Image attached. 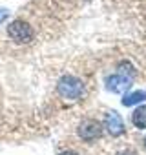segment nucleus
Instances as JSON below:
<instances>
[{"instance_id":"nucleus-1","label":"nucleus","mask_w":146,"mask_h":155,"mask_svg":"<svg viewBox=\"0 0 146 155\" xmlns=\"http://www.w3.org/2000/svg\"><path fill=\"white\" fill-rule=\"evenodd\" d=\"M57 93L66 101H79L84 93V82L75 75H64L57 82Z\"/></svg>"},{"instance_id":"nucleus-2","label":"nucleus","mask_w":146,"mask_h":155,"mask_svg":"<svg viewBox=\"0 0 146 155\" xmlns=\"http://www.w3.org/2000/svg\"><path fill=\"white\" fill-rule=\"evenodd\" d=\"M8 35H9L15 42H20V44L33 40V29H31V26H29L28 22H24V20H13V22L8 26Z\"/></svg>"},{"instance_id":"nucleus-3","label":"nucleus","mask_w":146,"mask_h":155,"mask_svg":"<svg viewBox=\"0 0 146 155\" xmlns=\"http://www.w3.org/2000/svg\"><path fill=\"white\" fill-rule=\"evenodd\" d=\"M79 137L81 139H84V140H95V139H99L101 135H102V126H101V122L99 120H93V119H86V120H82L81 122V126H79Z\"/></svg>"},{"instance_id":"nucleus-4","label":"nucleus","mask_w":146,"mask_h":155,"mask_svg":"<svg viewBox=\"0 0 146 155\" xmlns=\"http://www.w3.org/2000/svg\"><path fill=\"white\" fill-rule=\"evenodd\" d=\"M102 126L106 128V131L111 135V137H119V135H122L124 133V122H122V117L117 113V111H108L106 115H104V122H102Z\"/></svg>"},{"instance_id":"nucleus-5","label":"nucleus","mask_w":146,"mask_h":155,"mask_svg":"<svg viewBox=\"0 0 146 155\" xmlns=\"http://www.w3.org/2000/svg\"><path fill=\"white\" fill-rule=\"evenodd\" d=\"M130 86H131V79L122 75V73H115V75L106 79V88L111 93H124V91L130 90Z\"/></svg>"},{"instance_id":"nucleus-6","label":"nucleus","mask_w":146,"mask_h":155,"mask_svg":"<svg viewBox=\"0 0 146 155\" xmlns=\"http://www.w3.org/2000/svg\"><path fill=\"white\" fill-rule=\"evenodd\" d=\"M131 122L135 128L139 130H144L146 128V104L144 106H139L133 113H131Z\"/></svg>"},{"instance_id":"nucleus-7","label":"nucleus","mask_w":146,"mask_h":155,"mask_svg":"<svg viewBox=\"0 0 146 155\" xmlns=\"http://www.w3.org/2000/svg\"><path fill=\"white\" fill-rule=\"evenodd\" d=\"M142 101H146V91H131L122 99V106H133V104H141Z\"/></svg>"},{"instance_id":"nucleus-8","label":"nucleus","mask_w":146,"mask_h":155,"mask_svg":"<svg viewBox=\"0 0 146 155\" xmlns=\"http://www.w3.org/2000/svg\"><path fill=\"white\" fill-rule=\"evenodd\" d=\"M6 18H8V11L6 9H0V24H2Z\"/></svg>"},{"instance_id":"nucleus-9","label":"nucleus","mask_w":146,"mask_h":155,"mask_svg":"<svg viewBox=\"0 0 146 155\" xmlns=\"http://www.w3.org/2000/svg\"><path fill=\"white\" fill-rule=\"evenodd\" d=\"M58 155H79L77 151H73V150H68V151H60Z\"/></svg>"},{"instance_id":"nucleus-10","label":"nucleus","mask_w":146,"mask_h":155,"mask_svg":"<svg viewBox=\"0 0 146 155\" xmlns=\"http://www.w3.org/2000/svg\"><path fill=\"white\" fill-rule=\"evenodd\" d=\"M117 155H135L133 151H121V153H117Z\"/></svg>"},{"instance_id":"nucleus-11","label":"nucleus","mask_w":146,"mask_h":155,"mask_svg":"<svg viewBox=\"0 0 146 155\" xmlns=\"http://www.w3.org/2000/svg\"><path fill=\"white\" fill-rule=\"evenodd\" d=\"M142 142H144V148H146V137H144V139H142Z\"/></svg>"}]
</instances>
